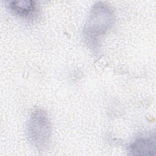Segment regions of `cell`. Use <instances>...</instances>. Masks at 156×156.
<instances>
[{"mask_svg":"<svg viewBox=\"0 0 156 156\" xmlns=\"http://www.w3.org/2000/svg\"><path fill=\"white\" fill-rule=\"evenodd\" d=\"M128 150L132 155H154L155 151V137L137 138L129 146Z\"/></svg>","mask_w":156,"mask_h":156,"instance_id":"cell-3","label":"cell"},{"mask_svg":"<svg viewBox=\"0 0 156 156\" xmlns=\"http://www.w3.org/2000/svg\"><path fill=\"white\" fill-rule=\"evenodd\" d=\"M9 8L15 15L23 18H31L37 15L38 5L33 1L9 2Z\"/></svg>","mask_w":156,"mask_h":156,"instance_id":"cell-4","label":"cell"},{"mask_svg":"<svg viewBox=\"0 0 156 156\" xmlns=\"http://www.w3.org/2000/svg\"><path fill=\"white\" fill-rule=\"evenodd\" d=\"M27 135L30 143L38 150H43L49 146L51 126L44 111L36 109L32 113L27 124Z\"/></svg>","mask_w":156,"mask_h":156,"instance_id":"cell-2","label":"cell"},{"mask_svg":"<svg viewBox=\"0 0 156 156\" xmlns=\"http://www.w3.org/2000/svg\"><path fill=\"white\" fill-rule=\"evenodd\" d=\"M115 14L112 9L104 2L93 5L83 29V35L87 44L96 48L98 40L113 26Z\"/></svg>","mask_w":156,"mask_h":156,"instance_id":"cell-1","label":"cell"}]
</instances>
